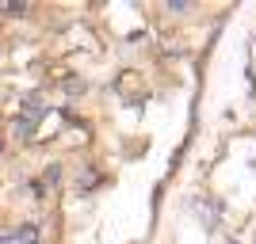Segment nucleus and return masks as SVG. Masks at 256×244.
Returning <instances> with one entry per match:
<instances>
[{"label": "nucleus", "mask_w": 256, "mask_h": 244, "mask_svg": "<svg viewBox=\"0 0 256 244\" xmlns=\"http://www.w3.org/2000/svg\"><path fill=\"white\" fill-rule=\"evenodd\" d=\"M12 241H20V244H34V241H38V233H34L31 225H23V229H16V233H12Z\"/></svg>", "instance_id": "nucleus-1"}, {"label": "nucleus", "mask_w": 256, "mask_h": 244, "mask_svg": "<svg viewBox=\"0 0 256 244\" xmlns=\"http://www.w3.org/2000/svg\"><path fill=\"white\" fill-rule=\"evenodd\" d=\"M96 172H84V176H80V191H92V187H96Z\"/></svg>", "instance_id": "nucleus-2"}, {"label": "nucleus", "mask_w": 256, "mask_h": 244, "mask_svg": "<svg viewBox=\"0 0 256 244\" xmlns=\"http://www.w3.org/2000/svg\"><path fill=\"white\" fill-rule=\"evenodd\" d=\"M4 11H8V15H23L27 8H23V4H4Z\"/></svg>", "instance_id": "nucleus-3"}]
</instances>
